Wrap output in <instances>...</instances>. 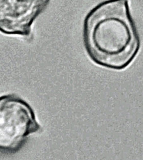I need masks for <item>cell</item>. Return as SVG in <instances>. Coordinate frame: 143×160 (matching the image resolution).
Returning a JSON list of instances; mask_svg holds the SVG:
<instances>
[{"label":"cell","instance_id":"cell-1","mask_svg":"<svg viewBox=\"0 0 143 160\" xmlns=\"http://www.w3.org/2000/svg\"><path fill=\"white\" fill-rule=\"evenodd\" d=\"M83 39L95 64L118 71L128 67L140 45L128 0H107L93 8L84 20Z\"/></svg>","mask_w":143,"mask_h":160},{"label":"cell","instance_id":"cell-2","mask_svg":"<svg viewBox=\"0 0 143 160\" xmlns=\"http://www.w3.org/2000/svg\"><path fill=\"white\" fill-rule=\"evenodd\" d=\"M42 128L31 106L14 94L0 96V151L18 150Z\"/></svg>","mask_w":143,"mask_h":160},{"label":"cell","instance_id":"cell-3","mask_svg":"<svg viewBox=\"0 0 143 160\" xmlns=\"http://www.w3.org/2000/svg\"><path fill=\"white\" fill-rule=\"evenodd\" d=\"M50 0H0V32L28 36L36 18Z\"/></svg>","mask_w":143,"mask_h":160}]
</instances>
